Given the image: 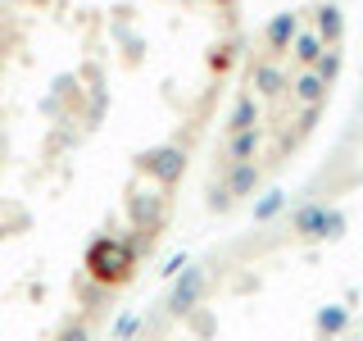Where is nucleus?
I'll list each match as a JSON object with an SVG mask.
<instances>
[{"label":"nucleus","mask_w":363,"mask_h":341,"mask_svg":"<svg viewBox=\"0 0 363 341\" xmlns=\"http://www.w3.org/2000/svg\"><path fill=\"white\" fill-rule=\"evenodd\" d=\"M86 269H91V278H100V282H123L132 273V246H123V242H96V246H91V255H86Z\"/></svg>","instance_id":"1"},{"label":"nucleus","mask_w":363,"mask_h":341,"mask_svg":"<svg viewBox=\"0 0 363 341\" xmlns=\"http://www.w3.org/2000/svg\"><path fill=\"white\" fill-rule=\"evenodd\" d=\"M295 32H300V14H295V9H281V14H272V18H268V28H264V45H268V55H286V50H291V41H295Z\"/></svg>","instance_id":"2"},{"label":"nucleus","mask_w":363,"mask_h":341,"mask_svg":"<svg viewBox=\"0 0 363 341\" xmlns=\"http://www.w3.org/2000/svg\"><path fill=\"white\" fill-rule=\"evenodd\" d=\"M200 296H204V273H200V269H186V273H182V282L173 287L168 310H173V314H191V310L200 305Z\"/></svg>","instance_id":"3"},{"label":"nucleus","mask_w":363,"mask_h":341,"mask_svg":"<svg viewBox=\"0 0 363 341\" xmlns=\"http://www.w3.org/2000/svg\"><path fill=\"white\" fill-rule=\"evenodd\" d=\"M259 178H264V173H259L255 159H245V164H227V182H223V191H227L232 200L255 196V191H259Z\"/></svg>","instance_id":"4"},{"label":"nucleus","mask_w":363,"mask_h":341,"mask_svg":"<svg viewBox=\"0 0 363 341\" xmlns=\"http://www.w3.org/2000/svg\"><path fill=\"white\" fill-rule=\"evenodd\" d=\"M182 168H186V155L173 151V146H164V151H150V155H145V173H155L159 182L182 178Z\"/></svg>","instance_id":"5"},{"label":"nucleus","mask_w":363,"mask_h":341,"mask_svg":"<svg viewBox=\"0 0 363 341\" xmlns=\"http://www.w3.org/2000/svg\"><path fill=\"white\" fill-rule=\"evenodd\" d=\"M250 82H255L259 96H268V100H272V96H281V91L291 87V77L281 73V68L272 64V60H259V64H255V73H250Z\"/></svg>","instance_id":"6"},{"label":"nucleus","mask_w":363,"mask_h":341,"mask_svg":"<svg viewBox=\"0 0 363 341\" xmlns=\"http://www.w3.org/2000/svg\"><path fill=\"white\" fill-rule=\"evenodd\" d=\"M291 96L300 100L304 109H309V105H323V100H327V82L313 73V68H300V73H295V82H291Z\"/></svg>","instance_id":"7"},{"label":"nucleus","mask_w":363,"mask_h":341,"mask_svg":"<svg viewBox=\"0 0 363 341\" xmlns=\"http://www.w3.org/2000/svg\"><path fill=\"white\" fill-rule=\"evenodd\" d=\"M313 32L323 37L327 50H336L340 37H345V18H340V9H336V5H323V9L313 14Z\"/></svg>","instance_id":"8"},{"label":"nucleus","mask_w":363,"mask_h":341,"mask_svg":"<svg viewBox=\"0 0 363 341\" xmlns=\"http://www.w3.org/2000/svg\"><path fill=\"white\" fill-rule=\"evenodd\" d=\"M259 146H264V132H259V128L232 132V136H227V164H245V159H255Z\"/></svg>","instance_id":"9"},{"label":"nucleus","mask_w":363,"mask_h":341,"mask_svg":"<svg viewBox=\"0 0 363 341\" xmlns=\"http://www.w3.org/2000/svg\"><path fill=\"white\" fill-rule=\"evenodd\" d=\"M323 223H327V205H304V210H295L291 232L304 237V242H313V237H323Z\"/></svg>","instance_id":"10"},{"label":"nucleus","mask_w":363,"mask_h":341,"mask_svg":"<svg viewBox=\"0 0 363 341\" xmlns=\"http://www.w3.org/2000/svg\"><path fill=\"white\" fill-rule=\"evenodd\" d=\"M291 55H295V64H300V68H313L327 55V45H323L318 32H304L300 28V32H295V41H291Z\"/></svg>","instance_id":"11"},{"label":"nucleus","mask_w":363,"mask_h":341,"mask_svg":"<svg viewBox=\"0 0 363 341\" xmlns=\"http://www.w3.org/2000/svg\"><path fill=\"white\" fill-rule=\"evenodd\" d=\"M232 132H245V128H259V100L250 96H236V105H232V123H227Z\"/></svg>","instance_id":"12"},{"label":"nucleus","mask_w":363,"mask_h":341,"mask_svg":"<svg viewBox=\"0 0 363 341\" xmlns=\"http://www.w3.org/2000/svg\"><path fill=\"white\" fill-rule=\"evenodd\" d=\"M281 205H286V191H281V187H268L264 196L255 200V223H268V219H277V214H281Z\"/></svg>","instance_id":"13"},{"label":"nucleus","mask_w":363,"mask_h":341,"mask_svg":"<svg viewBox=\"0 0 363 341\" xmlns=\"http://www.w3.org/2000/svg\"><path fill=\"white\" fill-rule=\"evenodd\" d=\"M345 323H350L345 305H327V310H318V332H323V337H336V332H345Z\"/></svg>","instance_id":"14"},{"label":"nucleus","mask_w":363,"mask_h":341,"mask_svg":"<svg viewBox=\"0 0 363 341\" xmlns=\"http://www.w3.org/2000/svg\"><path fill=\"white\" fill-rule=\"evenodd\" d=\"M313 73H318V77H323V82H327V87H332V82H336V73H340V50H327V55H323V60H318V64H313Z\"/></svg>","instance_id":"15"},{"label":"nucleus","mask_w":363,"mask_h":341,"mask_svg":"<svg viewBox=\"0 0 363 341\" xmlns=\"http://www.w3.org/2000/svg\"><path fill=\"white\" fill-rule=\"evenodd\" d=\"M345 232V214L340 210H327V223H323V237H340Z\"/></svg>","instance_id":"16"},{"label":"nucleus","mask_w":363,"mask_h":341,"mask_svg":"<svg viewBox=\"0 0 363 341\" xmlns=\"http://www.w3.org/2000/svg\"><path fill=\"white\" fill-rule=\"evenodd\" d=\"M60 341H91V332H86L82 323H73V328H64V332H60Z\"/></svg>","instance_id":"17"},{"label":"nucleus","mask_w":363,"mask_h":341,"mask_svg":"<svg viewBox=\"0 0 363 341\" xmlns=\"http://www.w3.org/2000/svg\"><path fill=\"white\" fill-rule=\"evenodd\" d=\"M136 323H141V318H136V314H128V318H123V323H118V341H128V337L136 332Z\"/></svg>","instance_id":"18"},{"label":"nucleus","mask_w":363,"mask_h":341,"mask_svg":"<svg viewBox=\"0 0 363 341\" xmlns=\"http://www.w3.org/2000/svg\"><path fill=\"white\" fill-rule=\"evenodd\" d=\"M359 109H363V105H359Z\"/></svg>","instance_id":"19"}]
</instances>
